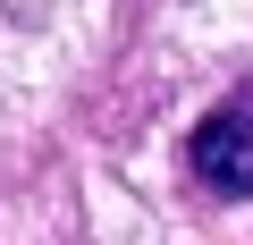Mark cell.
Returning <instances> with one entry per match:
<instances>
[{"label": "cell", "instance_id": "cell-1", "mask_svg": "<svg viewBox=\"0 0 253 245\" xmlns=\"http://www.w3.org/2000/svg\"><path fill=\"white\" fill-rule=\"evenodd\" d=\"M186 169H194L211 195H228V203L253 195V85H245L236 101H219L203 127L186 136Z\"/></svg>", "mask_w": 253, "mask_h": 245}]
</instances>
